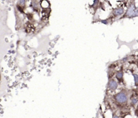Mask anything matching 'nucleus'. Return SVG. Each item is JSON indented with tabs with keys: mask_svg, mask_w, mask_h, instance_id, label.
<instances>
[{
	"mask_svg": "<svg viewBox=\"0 0 138 118\" xmlns=\"http://www.w3.org/2000/svg\"><path fill=\"white\" fill-rule=\"evenodd\" d=\"M133 78H134V81H135V86L138 85V75L137 74H133Z\"/></svg>",
	"mask_w": 138,
	"mask_h": 118,
	"instance_id": "nucleus-7",
	"label": "nucleus"
},
{
	"mask_svg": "<svg viewBox=\"0 0 138 118\" xmlns=\"http://www.w3.org/2000/svg\"><path fill=\"white\" fill-rule=\"evenodd\" d=\"M125 17H138V9L135 8V5L131 4L129 6L126 14H125Z\"/></svg>",
	"mask_w": 138,
	"mask_h": 118,
	"instance_id": "nucleus-2",
	"label": "nucleus"
},
{
	"mask_svg": "<svg viewBox=\"0 0 138 118\" xmlns=\"http://www.w3.org/2000/svg\"><path fill=\"white\" fill-rule=\"evenodd\" d=\"M124 13V9L122 8H118L114 9L113 11V14L115 16H121L122 14Z\"/></svg>",
	"mask_w": 138,
	"mask_h": 118,
	"instance_id": "nucleus-4",
	"label": "nucleus"
},
{
	"mask_svg": "<svg viewBox=\"0 0 138 118\" xmlns=\"http://www.w3.org/2000/svg\"><path fill=\"white\" fill-rule=\"evenodd\" d=\"M123 71H118L117 73L116 74V78L119 80V81H121L122 79H123Z\"/></svg>",
	"mask_w": 138,
	"mask_h": 118,
	"instance_id": "nucleus-5",
	"label": "nucleus"
},
{
	"mask_svg": "<svg viewBox=\"0 0 138 118\" xmlns=\"http://www.w3.org/2000/svg\"><path fill=\"white\" fill-rule=\"evenodd\" d=\"M115 101L119 104H125L128 100L127 93L125 91H121L115 95Z\"/></svg>",
	"mask_w": 138,
	"mask_h": 118,
	"instance_id": "nucleus-1",
	"label": "nucleus"
},
{
	"mask_svg": "<svg viewBox=\"0 0 138 118\" xmlns=\"http://www.w3.org/2000/svg\"><path fill=\"white\" fill-rule=\"evenodd\" d=\"M113 118H119V117H118V115H113Z\"/></svg>",
	"mask_w": 138,
	"mask_h": 118,
	"instance_id": "nucleus-8",
	"label": "nucleus"
},
{
	"mask_svg": "<svg viewBox=\"0 0 138 118\" xmlns=\"http://www.w3.org/2000/svg\"><path fill=\"white\" fill-rule=\"evenodd\" d=\"M108 88L110 89V90L111 91H115L117 89L118 87V83L117 82L115 81L114 79H110L109 82H108Z\"/></svg>",
	"mask_w": 138,
	"mask_h": 118,
	"instance_id": "nucleus-3",
	"label": "nucleus"
},
{
	"mask_svg": "<svg viewBox=\"0 0 138 118\" xmlns=\"http://www.w3.org/2000/svg\"><path fill=\"white\" fill-rule=\"evenodd\" d=\"M138 99L136 97H133V98H131V103L132 105H135L138 103Z\"/></svg>",
	"mask_w": 138,
	"mask_h": 118,
	"instance_id": "nucleus-6",
	"label": "nucleus"
}]
</instances>
